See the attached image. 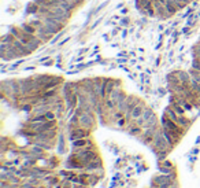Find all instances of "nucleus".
Segmentation results:
<instances>
[{
    "mask_svg": "<svg viewBox=\"0 0 200 188\" xmlns=\"http://www.w3.org/2000/svg\"><path fill=\"white\" fill-rule=\"evenodd\" d=\"M90 131L85 129L82 126H78V128H74V129H70L69 132V139L71 141H74L77 139H84V137H89Z\"/></svg>",
    "mask_w": 200,
    "mask_h": 188,
    "instance_id": "obj_3",
    "label": "nucleus"
},
{
    "mask_svg": "<svg viewBox=\"0 0 200 188\" xmlns=\"http://www.w3.org/2000/svg\"><path fill=\"white\" fill-rule=\"evenodd\" d=\"M159 166H163V167H170V169H173L174 167V165H173L170 161H167V159H162L160 161V163H159Z\"/></svg>",
    "mask_w": 200,
    "mask_h": 188,
    "instance_id": "obj_7",
    "label": "nucleus"
},
{
    "mask_svg": "<svg viewBox=\"0 0 200 188\" xmlns=\"http://www.w3.org/2000/svg\"><path fill=\"white\" fill-rule=\"evenodd\" d=\"M45 165H47V167L48 169H55V167L59 166V159L56 158V157H49V158H47L45 159Z\"/></svg>",
    "mask_w": 200,
    "mask_h": 188,
    "instance_id": "obj_5",
    "label": "nucleus"
},
{
    "mask_svg": "<svg viewBox=\"0 0 200 188\" xmlns=\"http://www.w3.org/2000/svg\"><path fill=\"white\" fill-rule=\"evenodd\" d=\"M54 188H62V183H59V184H56Z\"/></svg>",
    "mask_w": 200,
    "mask_h": 188,
    "instance_id": "obj_8",
    "label": "nucleus"
},
{
    "mask_svg": "<svg viewBox=\"0 0 200 188\" xmlns=\"http://www.w3.org/2000/svg\"><path fill=\"white\" fill-rule=\"evenodd\" d=\"M153 115H155L153 110H152V109H150V107H145L144 113H143V115H141V118H143V121H144V125H145V122H147L150 118H152Z\"/></svg>",
    "mask_w": 200,
    "mask_h": 188,
    "instance_id": "obj_6",
    "label": "nucleus"
},
{
    "mask_svg": "<svg viewBox=\"0 0 200 188\" xmlns=\"http://www.w3.org/2000/svg\"><path fill=\"white\" fill-rule=\"evenodd\" d=\"M160 124H162V126L163 128H166V129H169L170 132H174V133H177L178 136H184L186 132V129H184L182 126H179L177 122H174L173 119H170L169 117H166V115H163L162 117V121H160Z\"/></svg>",
    "mask_w": 200,
    "mask_h": 188,
    "instance_id": "obj_2",
    "label": "nucleus"
},
{
    "mask_svg": "<svg viewBox=\"0 0 200 188\" xmlns=\"http://www.w3.org/2000/svg\"><path fill=\"white\" fill-rule=\"evenodd\" d=\"M80 126H82L88 131H92L96 126V117L95 111H82L80 115Z\"/></svg>",
    "mask_w": 200,
    "mask_h": 188,
    "instance_id": "obj_1",
    "label": "nucleus"
},
{
    "mask_svg": "<svg viewBox=\"0 0 200 188\" xmlns=\"http://www.w3.org/2000/svg\"><path fill=\"white\" fill-rule=\"evenodd\" d=\"M145 107L147 106L143 103V102H140L137 106H134V109L130 111V114L126 117V118L129 119V121H136V119H138L141 115H143V113H144V110H145Z\"/></svg>",
    "mask_w": 200,
    "mask_h": 188,
    "instance_id": "obj_4",
    "label": "nucleus"
}]
</instances>
